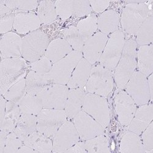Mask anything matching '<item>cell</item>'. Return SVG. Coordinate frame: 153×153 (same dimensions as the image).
Listing matches in <instances>:
<instances>
[{
	"label": "cell",
	"mask_w": 153,
	"mask_h": 153,
	"mask_svg": "<svg viewBox=\"0 0 153 153\" xmlns=\"http://www.w3.org/2000/svg\"><path fill=\"white\" fill-rule=\"evenodd\" d=\"M137 43L133 39L125 42L123 53L114 69V78L117 87L124 89L137 67Z\"/></svg>",
	"instance_id": "6da1fadb"
},
{
	"label": "cell",
	"mask_w": 153,
	"mask_h": 153,
	"mask_svg": "<svg viewBox=\"0 0 153 153\" xmlns=\"http://www.w3.org/2000/svg\"><path fill=\"white\" fill-rule=\"evenodd\" d=\"M27 65L23 58L4 59L0 66V93L3 95L26 74Z\"/></svg>",
	"instance_id": "7a4b0ae2"
},
{
	"label": "cell",
	"mask_w": 153,
	"mask_h": 153,
	"mask_svg": "<svg viewBox=\"0 0 153 153\" xmlns=\"http://www.w3.org/2000/svg\"><path fill=\"white\" fill-rule=\"evenodd\" d=\"M149 14L148 6L144 3L127 4L123 10L121 23L123 31L135 35Z\"/></svg>",
	"instance_id": "3957f363"
},
{
	"label": "cell",
	"mask_w": 153,
	"mask_h": 153,
	"mask_svg": "<svg viewBox=\"0 0 153 153\" xmlns=\"http://www.w3.org/2000/svg\"><path fill=\"white\" fill-rule=\"evenodd\" d=\"M113 86L114 79L111 71L101 65L92 68L86 85L88 93L105 97L111 93Z\"/></svg>",
	"instance_id": "277c9868"
},
{
	"label": "cell",
	"mask_w": 153,
	"mask_h": 153,
	"mask_svg": "<svg viewBox=\"0 0 153 153\" xmlns=\"http://www.w3.org/2000/svg\"><path fill=\"white\" fill-rule=\"evenodd\" d=\"M48 45V39L44 33H30L22 39V56L25 61L32 63L45 55Z\"/></svg>",
	"instance_id": "5b68a950"
},
{
	"label": "cell",
	"mask_w": 153,
	"mask_h": 153,
	"mask_svg": "<svg viewBox=\"0 0 153 153\" xmlns=\"http://www.w3.org/2000/svg\"><path fill=\"white\" fill-rule=\"evenodd\" d=\"M65 110L43 108L37 116V131L53 138L59 127L67 120Z\"/></svg>",
	"instance_id": "8992f818"
},
{
	"label": "cell",
	"mask_w": 153,
	"mask_h": 153,
	"mask_svg": "<svg viewBox=\"0 0 153 153\" xmlns=\"http://www.w3.org/2000/svg\"><path fill=\"white\" fill-rule=\"evenodd\" d=\"M125 44L124 36L118 30L108 39L103 53L99 59L100 65L112 71L115 69L121 56Z\"/></svg>",
	"instance_id": "52a82bcc"
},
{
	"label": "cell",
	"mask_w": 153,
	"mask_h": 153,
	"mask_svg": "<svg viewBox=\"0 0 153 153\" xmlns=\"http://www.w3.org/2000/svg\"><path fill=\"white\" fill-rule=\"evenodd\" d=\"M81 52H72L53 64L48 74L53 83L67 85L76 66L82 58Z\"/></svg>",
	"instance_id": "ba28073f"
},
{
	"label": "cell",
	"mask_w": 153,
	"mask_h": 153,
	"mask_svg": "<svg viewBox=\"0 0 153 153\" xmlns=\"http://www.w3.org/2000/svg\"><path fill=\"white\" fill-rule=\"evenodd\" d=\"M82 110L106 128L110 122V110L104 97L88 93L86 94Z\"/></svg>",
	"instance_id": "9c48e42d"
},
{
	"label": "cell",
	"mask_w": 153,
	"mask_h": 153,
	"mask_svg": "<svg viewBox=\"0 0 153 153\" xmlns=\"http://www.w3.org/2000/svg\"><path fill=\"white\" fill-rule=\"evenodd\" d=\"M126 91L138 105L149 103L151 94L147 76L136 71L126 84Z\"/></svg>",
	"instance_id": "30bf717a"
},
{
	"label": "cell",
	"mask_w": 153,
	"mask_h": 153,
	"mask_svg": "<svg viewBox=\"0 0 153 153\" xmlns=\"http://www.w3.org/2000/svg\"><path fill=\"white\" fill-rule=\"evenodd\" d=\"M69 88L65 85L53 83L39 96L43 108L65 110Z\"/></svg>",
	"instance_id": "8fae6325"
},
{
	"label": "cell",
	"mask_w": 153,
	"mask_h": 153,
	"mask_svg": "<svg viewBox=\"0 0 153 153\" xmlns=\"http://www.w3.org/2000/svg\"><path fill=\"white\" fill-rule=\"evenodd\" d=\"M79 140L80 136L74 123L66 120L59 127L53 137L52 151L65 152Z\"/></svg>",
	"instance_id": "7c38bea8"
},
{
	"label": "cell",
	"mask_w": 153,
	"mask_h": 153,
	"mask_svg": "<svg viewBox=\"0 0 153 153\" xmlns=\"http://www.w3.org/2000/svg\"><path fill=\"white\" fill-rule=\"evenodd\" d=\"M74 124L80 138L85 141L104 133V127L83 110L74 118Z\"/></svg>",
	"instance_id": "4fadbf2b"
},
{
	"label": "cell",
	"mask_w": 153,
	"mask_h": 153,
	"mask_svg": "<svg viewBox=\"0 0 153 153\" xmlns=\"http://www.w3.org/2000/svg\"><path fill=\"white\" fill-rule=\"evenodd\" d=\"M115 110L120 123L128 126L137 110L136 104L126 91H121L114 98Z\"/></svg>",
	"instance_id": "5bb4252c"
},
{
	"label": "cell",
	"mask_w": 153,
	"mask_h": 153,
	"mask_svg": "<svg viewBox=\"0 0 153 153\" xmlns=\"http://www.w3.org/2000/svg\"><path fill=\"white\" fill-rule=\"evenodd\" d=\"M108 39L107 35L97 32L85 42L82 50L83 55L91 65L99 61Z\"/></svg>",
	"instance_id": "9a60e30c"
},
{
	"label": "cell",
	"mask_w": 153,
	"mask_h": 153,
	"mask_svg": "<svg viewBox=\"0 0 153 153\" xmlns=\"http://www.w3.org/2000/svg\"><path fill=\"white\" fill-rule=\"evenodd\" d=\"M0 49L4 59L20 58L22 55V39L15 33H6L0 41Z\"/></svg>",
	"instance_id": "2e32d148"
},
{
	"label": "cell",
	"mask_w": 153,
	"mask_h": 153,
	"mask_svg": "<svg viewBox=\"0 0 153 153\" xmlns=\"http://www.w3.org/2000/svg\"><path fill=\"white\" fill-rule=\"evenodd\" d=\"M153 107L152 104L143 105L134 114L131 123L128 126L129 130L137 135L142 134L152 121Z\"/></svg>",
	"instance_id": "e0dca14e"
},
{
	"label": "cell",
	"mask_w": 153,
	"mask_h": 153,
	"mask_svg": "<svg viewBox=\"0 0 153 153\" xmlns=\"http://www.w3.org/2000/svg\"><path fill=\"white\" fill-rule=\"evenodd\" d=\"M27 94L39 96L53 82L48 73H39L31 71L26 77Z\"/></svg>",
	"instance_id": "ac0fdd59"
},
{
	"label": "cell",
	"mask_w": 153,
	"mask_h": 153,
	"mask_svg": "<svg viewBox=\"0 0 153 153\" xmlns=\"http://www.w3.org/2000/svg\"><path fill=\"white\" fill-rule=\"evenodd\" d=\"M41 22L33 12H19L15 14L14 28L20 34L33 32L41 27Z\"/></svg>",
	"instance_id": "d6986e66"
},
{
	"label": "cell",
	"mask_w": 153,
	"mask_h": 153,
	"mask_svg": "<svg viewBox=\"0 0 153 153\" xmlns=\"http://www.w3.org/2000/svg\"><path fill=\"white\" fill-rule=\"evenodd\" d=\"M92 65L85 58H82L74 69L67 83L69 89L83 88L90 77Z\"/></svg>",
	"instance_id": "ffe728a7"
},
{
	"label": "cell",
	"mask_w": 153,
	"mask_h": 153,
	"mask_svg": "<svg viewBox=\"0 0 153 153\" xmlns=\"http://www.w3.org/2000/svg\"><path fill=\"white\" fill-rule=\"evenodd\" d=\"M85 95L83 88H74L69 90L65 108L68 119L74 118L82 110Z\"/></svg>",
	"instance_id": "44dd1931"
},
{
	"label": "cell",
	"mask_w": 153,
	"mask_h": 153,
	"mask_svg": "<svg viewBox=\"0 0 153 153\" xmlns=\"http://www.w3.org/2000/svg\"><path fill=\"white\" fill-rule=\"evenodd\" d=\"M72 51V48L65 39L58 38L48 44L45 56L48 58L53 65L60 59L65 58Z\"/></svg>",
	"instance_id": "7402d4cb"
},
{
	"label": "cell",
	"mask_w": 153,
	"mask_h": 153,
	"mask_svg": "<svg viewBox=\"0 0 153 153\" xmlns=\"http://www.w3.org/2000/svg\"><path fill=\"white\" fill-rule=\"evenodd\" d=\"M21 114L19 104L7 101L5 115L1 123V131L7 134L14 132Z\"/></svg>",
	"instance_id": "603a6c76"
},
{
	"label": "cell",
	"mask_w": 153,
	"mask_h": 153,
	"mask_svg": "<svg viewBox=\"0 0 153 153\" xmlns=\"http://www.w3.org/2000/svg\"><path fill=\"white\" fill-rule=\"evenodd\" d=\"M137 66L139 72L148 76L152 74V45L140 46L137 52Z\"/></svg>",
	"instance_id": "cb8c5ba5"
},
{
	"label": "cell",
	"mask_w": 153,
	"mask_h": 153,
	"mask_svg": "<svg viewBox=\"0 0 153 153\" xmlns=\"http://www.w3.org/2000/svg\"><path fill=\"white\" fill-rule=\"evenodd\" d=\"M120 18L113 10H108L102 14L97 19V28L106 35L112 34L118 30Z\"/></svg>",
	"instance_id": "d4e9b609"
},
{
	"label": "cell",
	"mask_w": 153,
	"mask_h": 153,
	"mask_svg": "<svg viewBox=\"0 0 153 153\" xmlns=\"http://www.w3.org/2000/svg\"><path fill=\"white\" fill-rule=\"evenodd\" d=\"M23 143L37 152H50L53 149V142L51 139L38 131L30 135Z\"/></svg>",
	"instance_id": "484cf974"
},
{
	"label": "cell",
	"mask_w": 153,
	"mask_h": 153,
	"mask_svg": "<svg viewBox=\"0 0 153 153\" xmlns=\"http://www.w3.org/2000/svg\"><path fill=\"white\" fill-rule=\"evenodd\" d=\"M37 127V116L22 114L14 132L23 142L30 135L35 132Z\"/></svg>",
	"instance_id": "4316f807"
},
{
	"label": "cell",
	"mask_w": 153,
	"mask_h": 153,
	"mask_svg": "<svg viewBox=\"0 0 153 153\" xmlns=\"http://www.w3.org/2000/svg\"><path fill=\"white\" fill-rule=\"evenodd\" d=\"M120 151L121 152H144L143 143L139 135L132 132L126 133L123 137Z\"/></svg>",
	"instance_id": "83f0119b"
},
{
	"label": "cell",
	"mask_w": 153,
	"mask_h": 153,
	"mask_svg": "<svg viewBox=\"0 0 153 153\" xmlns=\"http://www.w3.org/2000/svg\"><path fill=\"white\" fill-rule=\"evenodd\" d=\"M19 106L22 114H32L35 116H37L43 109L40 98L37 96L27 93L20 101Z\"/></svg>",
	"instance_id": "f1b7e54d"
},
{
	"label": "cell",
	"mask_w": 153,
	"mask_h": 153,
	"mask_svg": "<svg viewBox=\"0 0 153 153\" xmlns=\"http://www.w3.org/2000/svg\"><path fill=\"white\" fill-rule=\"evenodd\" d=\"M152 30L153 18L151 14H149L136 33L137 43L140 46L151 44L152 42Z\"/></svg>",
	"instance_id": "f546056e"
},
{
	"label": "cell",
	"mask_w": 153,
	"mask_h": 153,
	"mask_svg": "<svg viewBox=\"0 0 153 153\" xmlns=\"http://www.w3.org/2000/svg\"><path fill=\"white\" fill-rule=\"evenodd\" d=\"M55 3L52 1H42L37 8V16L41 23L48 25L53 23L56 17Z\"/></svg>",
	"instance_id": "4dcf8cb0"
},
{
	"label": "cell",
	"mask_w": 153,
	"mask_h": 153,
	"mask_svg": "<svg viewBox=\"0 0 153 153\" xmlns=\"http://www.w3.org/2000/svg\"><path fill=\"white\" fill-rule=\"evenodd\" d=\"M27 93L26 78L23 77L9 88L3 96L7 101L19 104Z\"/></svg>",
	"instance_id": "1f68e13d"
},
{
	"label": "cell",
	"mask_w": 153,
	"mask_h": 153,
	"mask_svg": "<svg viewBox=\"0 0 153 153\" xmlns=\"http://www.w3.org/2000/svg\"><path fill=\"white\" fill-rule=\"evenodd\" d=\"M76 28L86 42L95 34L97 29V17L95 15L88 16L78 23Z\"/></svg>",
	"instance_id": "d6a6232c"
},
{
	"label": "cell",
	"mask_w": 153,
	"mask_h": 153,
	"mask_svg": "<svg viewBox=\"0 0 153 153\" xmlns=\"http://www.w3.org/2000/svg\"><path fill=\"white\" fill-rule=\"evenodd\" d=\"M64 37L72 49L79 52H82L85 41L80 34L77 28L71 26L66 28L63 32Z\"/></svg>",
	"instance_id": "836d02e7"
},
{
	"label": "cell",
	"mask_w": 153,
	"mask_h": 153,
	"mask_svg": "<svg viewBox=\"0 0 153 153\" xmlns=\"http://www.w3.org/2000/svg\"><path fill=\"white\" fill-rule=\"evenodd\" d=\"M87 152H110L107 138L104 134L86 140L85 142Z\"/></svg>",
	"instance_id": "e575fe53"
},
{
	"label": "cell",
	"mask_w": 153,
	"mask_h": 153,
	"mask_svg": "<svg viewBox=\"0 0 153 153\" xmlns=\"http://www.w3.org/2000/svg\"><path fill=\"white\" fill-rule=\"evenodd\" d=\"M57 15L63 20L73 14V1H56L55 3Z\"/></svg>",
	"instance_id": "d590c367"
},
{
	"label": "cell",
	"mask_w": 153,
	"mask_h": 153,
	"mask_svg": "<svg viewBox=\"0 0 153 153\" xmlns=\"http://www.w3.org/2000/svg\"><path fill=\"white\" fill-rule=\"evenodd\" d=\"M91 7L90 1H73V14L76 17L88 16L91 13Z\"/></svg>",
	"instance_id": "8d00e7d4"
},
{
	"label": "cell",
	"mask_w": 153,
	"mask_h": 153,
	"mask_svg": "<svg viewBox=\"0 0 153 153\" xmlns=\"http://www.w3.org/2000/svg\"><path fill=\"white\" fill-rule=\"evenodd\" d=\"M23 142L14 132L9 133L7 136L4 152H17L19 148L22 146Z\"/></svg>",
	"instance_id": "74e56055"
},
{
	"label": "cell",
	"mask_w": 153,
	"mask_h": 153,
	"mask_svg": "<svg viewBox=\"0 0 153 153\" xmlns=\"http://www.w3.org/2000/svg\"><path fill=\"white\" fill-rule=\"evenodd\" d=\"M53 66L52 62L45 55L31 65V69L33 71L39 73H48Z\"/></svg>",
	"instance_id": "f35d334b"
},
{
	"label": "cell",
	"mask_w": 153,
	"mask_h": 153,
	"mask_svg": "<svg viewBox=\"0 0 153 153\" xmlns=\"http://www.w3.org/2000/svg\"><path fill=\"white\" fill-rule=\"evenodd\" d=\"M142 143L145 152H151L153 150V124L151 122L142 132Z\"/></svg>",
	"instance_id": "ab89813d"
},
{
	"label": "cell",
	"mask_w": 153,
	"mask_h": 153,
	"mask_svg": "<svg viewBox=\"0 0 153 153\" xmlns=\"http://www.w3.org/2000/svg\"><path fill=\"white\" fill-rule=\"evenodd\" d=\"M0 32L1 34L7 33L14 26L15 15L13 12L0 14Z\"/></svg>",
	"instance_id": "60d3db41"
},
{
	"label": "cell",
	"mask_w": 153,
	"mask_h": 153,
	"mask_svg": "<svg viewBox=\"0 0 153 153\" xmlns=\"http://www.w3.org/2000/svg\"><path fill=\"white\" fill-rule=\"evenodd\" d=\"M15 2L16 9L24 11L35 9L38 4L37 1H15Z\"/></svg>",
	"instance_id": "b9f144b4"
},
{
	"label": "cell",
	"mask_w": 153,
	"mask_h": 153,
	"mask_svg": "<svg viewBox=\"0 0 153 153\" xmlns=\"http://www.w3.org/2000/svg\"><path fill=\"white\" fill-rule=\"evenodd\" d=\"M91 9L97 12H102L110 5V1H90Z\"/></svg>",
	"instance_id": "7bdbcfd3"
},
{
	"label": "cell",
	"mask_w": 153,
	"mask_h": 153,
	"mask_svg": "<svg viewBox=\"0 0 153 153\" xmlns=\"http://www.w3.org/2000/svg\"><path fill=\"white\" fill-rule=\"evenodd\" d=\"M65 152H76V153H84L87 152L85 143L83 142H78L73 145L72 147L67 149Z\"/></svg>",
	"instance_id": "ee69618b"
},
{
	"label": "cell",
	"mask_w": 153,
	"mask_h": 153,
	"mask_svg": "<svg viewBox=\"0 0 153 153\" xmlns=\"http://www.w3.org/2000/svg\"><path fill=\"white\" fill-rule=\"evenodd\" d=\"M7 100L4 99L3 95L0 97V107H1V123L3 121L4 117L5 115V113L6 110Z\"/></svg>",
	"instance_id": "f6af8a7d"
},
{
	"label": "cell",
	"mask_w": 153,
	"mask_h": 153,
	"mask_svg": "<svg viewBox=\"0 0 153 153\" xmlns=\"http://www.w3.org/2000/svg\"><path fill=\"white\" fill-rule=\"evenodd\" d=\"M7 134L1 131L0 132V153L4 152V149L6 142Z\"/></svg>",
	"instance_id": "bcb514c9"
},
{
	"label": "cell",
	"mask_w": 153,
	"mask_h": 153,
	"mask_svg": "<svg viewBox=\"0 0 153 153\" xmlns=\"http://www.w3.org/2000/svg\"><path fill=\"white\" fill-rule=\"evenodd\" d=\"M18 153H20V152H30V153H34V152H37V151H36V150L32 149L31 148L29 147L27 145H22L19 149L17 151Z\"/></svg>",
	"instance_id": "7dc6e473"
},
{
	"label": "cell",
	"mask_w": 153,
	"mask_h": 153,
	"mask_svg": "<svg viewBox=\"0 0 153 153\" xmlns=\"http://www.w3.org/2000/svg\"><path fill=\"white\" fill-rule=\"evenodd\" d=\"M148 76H149L148 79V85H149L150 94H151V100H152V74H151Z\"/></svg>",
	"instance_id": "c3c4849f"
}]
</instances>
